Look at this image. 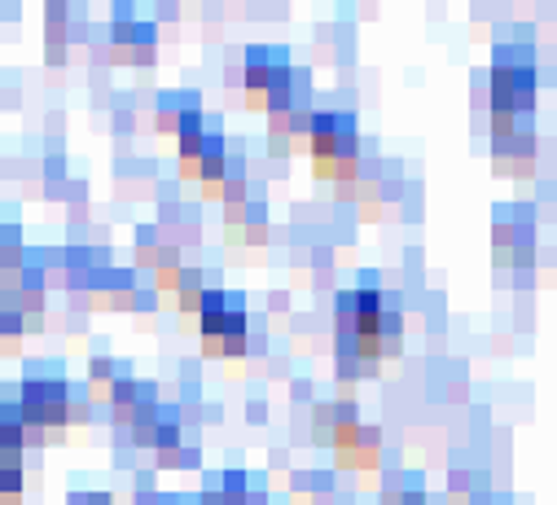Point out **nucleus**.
<instances>
[{"label": "nucleus", "instance_id": "f257e3e1", "mask_svg": "<svg viewBox=\"0 0 557 505\" xmlns=\"http://www.w3.org/2000/svg\"><path fill=\"white\" fill-rule=\"evenodd\" d=\"M18 409H23V422L32 431H49L53 440L71 427V383L62 365H32L27 378H23V392H18Z\"/></svg>", "mask_w": 557, "mask_h": 505}, {"label": "nucleus", "instance_id": "f03ea898", "mask_svg": "<svg viewBox=\"0 0 557 505\" xmlns=\"http://www.w3.org/2000/svg\"><path fill=\"white\" fill-rule=\"evenodd\" d=\"M224 505H268V483L250 470H220Z\"/></svg>", "mask_w": 557, "mask_h": 505}, {"label": "nucleus", "instance_id": "7ed1b4c3", "mask_svg": "<svg viewBox=\"0 0 557 505\" xmlns=\"http://www.w3.org/2000/svg\"><path fill=\"white\" fill-rule=\"evenodd\" d=\"M189 110H198V93H189V88H181V93H159V106H154V128H159L163 137H176L181 119H185Z\"/></svg>", "mask_w": 557, "mask_h": 505}, {"label": "nucleus", "instance_id": "20e7f679", "mask_svg": "<svg viewBox=\"0 0 557 505\" xmlns=\"http://www.w3.org/2000/svg\"><path fill=\"white\" fill-rule=\"evenodd\" d=\"M23 334H27V321H23V312L0 295V356H18V343H23Z\"/></svg>", "mask_w": 557, "mask_h": 505}, {"label": "nucleus", "instance_id": "39448f33", "mask_svg": "<svg viewBox=\"0 0 557 505\" xmlns=\"http://www.w3.org/2000/svg\"><path fill=\"white\" fill-rule=\"evenodd\" d=\"M0 505H23V466L0 461Z\"/></svg>", "mask_w": 557, "mask_h": 505}, {"label": "nucleus", "instance_id": "423d86ee", "mask_svg": "<svg viewBox=\"0 0 557 505\" xmlns=\"http://www.w3.org/2000/svg\"><path fill=\"white\" fill-rule=\"evenodd\" d=\"M66 49H71V40H62V36H49V49H45L49 66H62V62H66Z\"/></svg>", "mask_w": 557, "mask_h": 505}, {"label": "nucleus", "instance_id": "0eeeda50", "mask_svg": "<svg viewBox=\"0 0 557 505\" xmlns=\"http://www.w3.org/2000/svg\"><path fill=\"white\" fill-rule=\"evenodd\" d=\"M202 466V453L194 444H181V457H176V470H198Z\"/></svg>", "mask_w": 557, "mask_h": 505}, {"label": "nucleus", "instance_id": "6e6552de", "mask_svg": "<svg viewBox=\"0 0 557 505\" xmlns=\"http://www.w3.org/2000/svg\"><path fill=\"white\" fill-rule=\"evenodd\" d=\"M268 312H272V317H276V312H290V295H286V291H272V295H268Z\"/></svg>", "mask_w": 557, "mask_h": 505}, {"label": "nucleus", "instance_id": "1a4fd4ad", "mask_svg": "<svg viewBox=\"0 0 557 505\" xmlns=\"http://www.w3.org/2000/svg\"><path fill=\"white\" fill-rule=\"evenodd\" d=\"M295 405H317V401H312V383H304V378L295 383Z\"/></svg>", "mask_w": 557, "mask_h": 505}, {"label": "nucleus", "instance_id": "9d476101", "mask_svg": "<svg viewBox=\"0 0 557 505\" xmlns=\"http://www.w3.org/2000/svg\"><path fill=\"white\" fill-rule=\"evenodd\" d=\"M290 466V448H272V470H286Z\"/></svg>", "mask_w": 557, "mask_h": 505}]
</instances>
